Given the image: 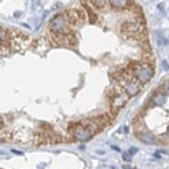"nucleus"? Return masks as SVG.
I'll return each instance as SVG.
<instances>
[{
	"label": "nucleus",
	"instance_id": "nucleus-1",
	"mask_svg": "<svg viewBox=\"0 0 169 169\" xmlns=\"http://www.w3.org/2000/svg\"><path fill=\"white\" fill-rule=\"evenodd\" d=\"M126 68L133 73V76L137 79L139 83L144 84L149 83L154 76V66L149 62H141V61H135V62H130L126 65Z\"/></svg>",
	"mask_w": 169,
	"mask_h": 169
},
{
	"label": "nucleus",
	"instance_id": "nucleus-2",
	"mask_svg": "<svg viewBox=\"0 0 169 169\" xmlns=\"http://www.w3.org/2000/svg\"><path fill=\"white\" fill-rule=\"evenodd\" d=\"M145 26L139 21H127L122 24L121 31L127 38H139L144 35Z\"/></svg>",
	"mask_w": 169,
	"mask_h": 169
},
{
	"label": "nucleus",
	"instance_id": "nucleus-3",
	"mask_svg": "<svg viewBox=\"0 0 169 169\" xmlns=\"http://www.w3.org/2000/svg\"><path fill=\"white\" fill-rule=\"evenodd\" d=\"M49 31H50V34H61V32L72 31L69 27V23H68L66 12L58 14L51 19L50 23H49Z\"/></svg>",
	"mask_w": 169,
	"mask_h": 169
},
{
	"label": "nucleus",
	"instance_id": "nucleus-4",
	"mask_svg": "<svg viewBox=\"0 0 169 169\" xmlns=\"http://www.w3.org/2000/svg\"><path fill=\"white\" fill-rule=\"evenodd\" d=\"M123 87V92L126 93V96H135L141 92V88H142V84L135 79L134 76H131L130 79H127L125 83L122 84Z\"/></svg>",
	"mask_w": 169,
	"mask_h": 169
},
{
	"label": "nucleus",
	"instance_id": "nucleus-5",
	"mask_svg": "<svg viewBox=\"0 0 169 169\" xmlns=\"http://www.w3.org/2000/svg\"><path fill=\"white\" fill-rule=\"evenodd\" d=\"M167 99H168L167 93L161 92V91L158 89L157 92H154L153 95L150 96V100H149V106H152V107H161V106L165 104Z\"/></svg>",
	"mask_w": 169,
	"mask_h": 169
},
{
	"label": "nucleus",
	"instance_id": "nucleus-6",
	"mask_svg": "<svg viewBox=\"0 0 169 169\" xmlns=\"http://www.w3.org/2000/svg\"><path fill=\"white\" fill-rule=\"evenodd\" d=\"M135 135L141 139L144 144H148V145H154L156 142V138H154V135L153 134H150L149 131H146V130H142V131H138V133H135Z\"/></svg>",
	"mask_w": 169,
	"mask_h": 169
},
{
	"label": "nucleus",
	"instance_id": "nucleus-7",
	"mask_svg": "<svg viewBox=\"0 0 169 169\" xmlns=\"http://www.w3.org/2000/svg\"><path fill=\"white\" fill-rule=\"evenodd\" d=\"M107 3H110L114 9H123L131 4V0H108Z\"/></svg>",
	"mask_w": 169,
	"mask_h": 169
},
{
	"label": "nucleus",
	"instance_id": "nucleus-8",
	"mask_svg": "<svg viewBox=\"0 0 169 169\" xmlns=\"http://www.w3.org/2000/svg\"><path fill=\"white\" fill-rule=\"evenodd\" d=\"M83 6L87 8V12H88V16H89V19H91V23H96V22H97V15L95 14V11H93V8L91 7V6H88V3H87L85 0H84Z\"/></svg>",
	"mask_w": 169,
	"mask_h": 169
},
{
	"label": "nucleus",
	"instance_id": "nucleus-9",
	"mask_svg": "<svg viewBox=\"0 0 169 169\" xmlns=\"http://www.w3.org/2000/svg\"><path fill=\"white\" fill-rule=\"evenodd\" d=\"M89 2L92 3L93 6H96V7L103 8V7H106V4H107V2H108V0H89Z\"/></svg>",
	"mask_w": 169,
	"mask_h": 169
},
{
	"label": "nucleus",
	"instance_id": "nucleus-10",
	"mask_svg": "<svg viewBox=\"0 0 169 169\" xmlns=\"http://www.w3.org/2000/svg\"><path fill=\"white\" fill-rule=\"evenodd\" d=\"M129 152H130V154H135L138 152V148H131Z\"/></svg>",
	"mask_w": 169,
	"mask_h": 169
},
{
	"label": "nucleus",
	"instance_id": "nucleus-11",
	"mask_svg": "<svg viewBox=\"0 0 169 169\" xmlns=\"http://www.w3.org/2000/svg\"><path fill=\"white\" fill-rule=\"evenodd\" d=\"M3 127H4V121L0 118V130H3Z\"/></svg>",
	"mask_w": 169,
	"mask_h": 169
},
{
	"label": "nucleus",
	"instance_id": "nucleus-12",
	"mask_svg": "<svg viewBox=\"0 0 169 169\" xmlns=\"http://www.w3.org/2000/svg\"><path fill=\"white\" fill-rule=\"evenodd\" d=\"M123 158H125V160H130V154H127V153H125V154H123Z\"/></svg>",
	"mask_w": 169,
	"mask_h": 169
},
{
	"label": "nucleus",
	"instance_id": "nucleus-13",
	"mask_svg": "<svg viewBox=\"0 0 169 169\" xmlns=\"http://www.w3.org/2000/svg\"><path fill=\"white\" fill-rule=\"evenodd\" d=\"M164 68L168 70V62H167V61H165V62H164Z\"/></svg>",
	"mask_w": 169,
	"mask_h": 169
},
{
	"label": "nucleus",
	"instance_id": "nucleus-14",
	"mask_svg": "<svg viewBox=\"0 0 169 169\" xmlns=\"http://www.w3.org/2000/svg\"><path fill=\"white\" fill-rule=\"evenodd\" d=\"M123 169H133V168H130V167H127V165H125V167H123Z\"/></svg>",
	"mask_w": 169,
	"mask_h": 169
}]
</instances>
